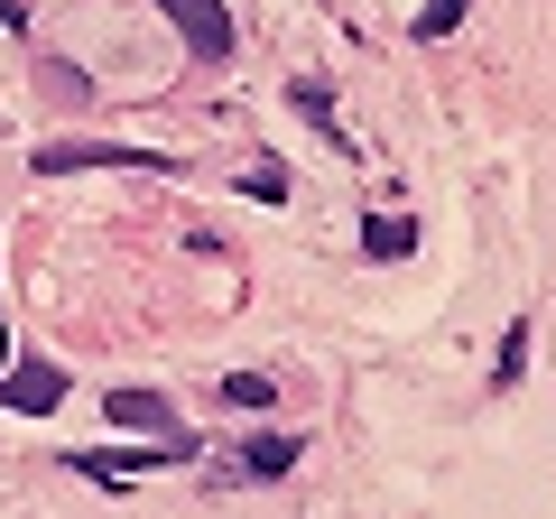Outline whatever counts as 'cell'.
<instances>
[{
  "label": "cell",
  "mask_w": 556,
  "mask_h": 519,
  "mask_svg": "<svg viewBox=\"0 0 556 519\" xmlns=\"http://www.w3.org/2000/svg\"><path fill=\"white\" fill-rule=\"evenodd\" d=\"M288 464H298V436H278V427H269V436H251L232 464H223V473H232V482H278Z\"/></svg>",
  "instance_id": "obj_5"
},
{
  "label": "cell",
  "mask_w": 556,
  "mask_h": 519,
  "mask_svg": "<svg viewBox=\"0 0 556 519\" xmlns=\"http://www.w3.org/2000/svg\"><path fill=\"white\" fill-rule=\"evenodd\" d=\"M223 400H232V408H269L278 380H269V371H232V380H223Z\"/></svg>",
  "instance_id": "obj_8"
},
{
  "label": "cell",
  "mask_w": 556,
  "mask_h": 519,
  "mask_svg": "<svg viewBox=\"0 0 556 519\" xmlns=\"http://www.w3.org/2000/svg\"><path fill=\"white\" fill-rule=\"evenodd\" d=\"M362 251H371V260H408L417 251V223L408 214H371V223H362Z\"/></svg>",
  "instance_id": "obj_7"
},
{
  "label": "cell",
  "mask_w": 556,
  "mask_h": 519,
  "mask_svg": "<svg viewBox=\"0 0 556 519\" xmlns=\"http://www.w3.org/2000/svg\"><path fill=\"white\" fill-rule=\"evenodd\" d=\"M75 167H177L167 149H121V140H47L38 177H75Z\"/></svg>",
  "instance_id": "obj_1"
},
{
  "label": "cell",
  "mask_w": 556,
  "mask_h": 519,
  "mask_svg": "<svg viewBox=\"0 0 556 519\" xmlns=\"http://www.w3.org/2000/svg\"><path fill=\"white\" fill-rule=\"evenodd\" d=\"M186 445H130V455H65L75 473H93V482H130V473H149V464H177Z\"/></svg>",
  "instance_id": "obj_6"
},
{
  "label": "cell",
  "mask_w": 556,
  "mask_h": 519,
  "mask_svg": "<svg viewBox=\"0 0 556 519\" xmlns=\"http://www.w3.org/2000/svg\"><path fill=\"white\" fill-rule=\"evenodd\" d=\"M241 195H260V204H288V177H278V167H251V177H241Z\"/></svg>",
  "instance_id": "obj_12"
},
{
  "label": "cell",
  "mask_w": 556,
  "mask_h": 519,
  "mask_svg": "<svg viewBox=\"0 0 556 519\" xmlns=\"http://www.w3.org/2000/svg\"><path fill=\"white\" fill-rule=\"evenodd\" d=\"M298 112L316 121V130H334V140H343V121H334V93H325V84H298ZM343 149H353V140H343Z\"/></svg>",
  "instance_id": "obj_9"
},
{
  "label": "cell",
  "mask_w": 556,
  "mask_h": 519,
  "mask_svg": "<svg viewBox=\"0 0 556 519\" xmlns=\"http://www.w3.org/2000/svg\"><path fill=\"white\" fill-rule=\"evenodd\" d=\"M38 75H47V93H56V102H84V93H93V84H84V65H38Z\"/></svg>",
  "instance_id": "obj_10"
},
{
  "label": "cell",
  "mask_w": 556,
  "mask_h": 519,
  "mask_svg": "<svg viewBox=\"0 0 556 519\" xmlns=\"http://www.w3.org/2000/svg\"><path fill=\"white\" fill-rule=\"evenodd\" d=\"M0 371H10V316H0Z\"/></svg>",
  "instance_id": "obj_14"
},
{
  "label": "cell",
  "mask_w": 556,
  "mask_h": 519,
  "mask_svg": "<svg viewBox=\"0 0 556 519\" xmlns=\"http://www.w3.org/2000/svg\"><path fill=\"white\" fill-rule=\"evenodd\" d=\"M159 10L177 20V38L195 47L204 65H223V56H232V10H223V0H159Z\"/></svg>",
  "instance_id": "obj_2"
},
{
  "label": "cell",
  "mask_w": 556,
  "mask_h": 519,
  "mask_svg": "<svg viewBox=\"0 0 556 519\" xmlns=\"http://www.w3.org/2000/svg\"><path fill=\"white\" fill-rule=\"evenodd\" d=\"M455 20H464V0H427V20H417V38H445Z\"/></svg>",
  "instance_id": "obj_13"
},
{
  "label": "cell",
  "mask_w": 556,
  "mask_h": 519,
  "mask_svg": "<svg viewBox=\"0 0 556 519\" xmlns=\"http://www.w3.org/2000/svg\"><path fill=\"white\" fill-rule=\"evenodd\" d=\"M0 408H20V418L65 408V371L56 362H10V371H0Z\"/></svg>",
  "instance_id": "obj_3"
},
{
  "label": "cell",
  "mask_w": 556,
  "mask_h": 519,
  "mask_svg": "<svg viewBox=\"0 0 556 519\" xmlns=\"http://www.w3.org/2000/svg\"><path fill=\"white\" fill-rule=\"evenodd\" d=\"M102 408H112V427H139V436H177V400H167V390H130V380H121Z\"/></svg>",
  "instance_id": "obj_4"
},
{
  "label": "cell",
  "mask_w": 556,
  "mask_h": 519,
  "mask_svg": "<svg viewBox=\"0 0 556 519\" xmlns=\"http://www.w3.org/2000/svg\"><path fill=\"white\" fill-rule=\"evenodd\" d=\"M519 362H529V325H510V334H501V362H492V371H501V390L519 380Z\"/></svg>",
  "instance_id": "obj_11"
}]
</instances>
